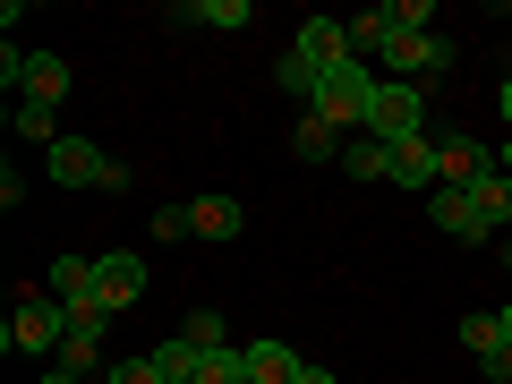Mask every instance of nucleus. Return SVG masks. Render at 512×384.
<instances>
[{
	"instance_id": "nucleus-18",
	"label": "nucleus",
	"mask_w": 512,
	"mask_h": 384,
	"mask_svg": "<svg viewBox=\"0 0 512 384\" xmlns=\"http://www.w3.org/2000/svg\"><path fill=\"white\" fill-rule=\"evenodd\" d=\"M248 384H299L291 342H248Z\"/></svg>"
},
{
	"instance_id": "nucleus-19",
	"label": "nucleus",
	"mask_w": 512,
	"mask_h": 384,
	"mask_svg": "<svg viewBox=\"0 0 512 384\" xmlns=\"http://www.w3.org/2000/svg\"><path fill=\"white\" fill-rule=\"evenodd\" d=\"M342 171H350V180H393V146H384V137H350Z\"/></svg>"
},
{
	"instance_id": "nucleus-17",
	"label": "nucleus",
	"mask_w": 512,
	"mask_h": 384,
	"mask_svg": "<svg viewBox=\"0 0 512 384\" xmlns=\"http://www.w3.org/2000/svg\"><path fill=\"white\" fill-rule=\"evenodd\" d=\"M146 359H154V367H163V384H197V367H205V350H197V342H188V333H171V342H154V350H146Z\"/></svg>"
},
{
	"instance_id": "nucleus-9",
	"label": "nucleus",
	"mask_w": 512,
	"mask_h": 384,
	"mask_svg": "<svg viewBox=\"0 0 512 384\" xmlns=\"http://www.w3.org/2000/svg\"><path fill=\"white\" fill-rule=\"evenodd\" d=\"M461 350H470V359L487 367L495 384H512V342H504V316H487V308H478V316H461Z\"/></svg>"
},
{
	"instance_id": "nucleus-5",
	"label": "nucleus",
	"mask_w": 512,
	"mask_h": 384,
	"mask_svg": "<svg viewBox=\"0 0 512 384\" xmlns=\"http://www.w3.org/2000/svg\"><path fill=\"white\" fill-rule=\"evenodd\" d=\"M52 180H60V188H103V197H120V188H128V163H111V154L86 146V137H60V146H52Z\"/></svg>"
},
{
	"instance_id": "nucleus-22",
	"label": "nucleus",
	"mask_w": 512,
	"mask_h": 384,
	"mask_svg": "<svg viewBox=\"0 0 512 384\" xmlns=\"http://www.w3.org/2000/svg\"><path fill=\"white\" fill-rule=\"evenodd\" d=\"M197 384H248V350H205Z\"/></svg>"
},
{
	"instance_id": "nucleus-1",
	"label": "nucleus",
	"mask_w": 512,
	"mask_h": 384,
	"mask_svg": "<svg viewBox=\"0 0 512 384\" xmlns=\"http://www.w3.org/2000/svg\"><path fill=\"white\" fill-rule=\"evenodd\" d=\"M342 60H359V52H350V26H342V18H308V26L291 35V52H282L274 77H282V94H299V103H308L316 77L342 69Z\"/></svg>"
},
{
	"instance_id": "nucleus-25",
	"label": "nucleus",
	"mask_w": 512,
	"mask_h": 384,
	"mask_svg": "<svg viewBox=\"0 0 512 384\" xmlns=\"http://www.w3.org/2000/svg\"><path fill=\"white\" fill-rule=\"evenodd\" d=\"M103 384H163V367H154V359H120Z\"/></svg>"
},
{
	"instance_id": "nucleus-28",
	"label": "nucleus",
	"mask_w": 512,
	"mask_h": 384,
	"mask_svg": "<svg viewBox=\"0 0 512 384\" xmlns=\"http://www.w3.org/2000/svg\"><path fill=\"white\" fill-rule=\"evenodd\" d=\"M495 256H504V265H512V231H504V239H495Z\"/></svg>"
},
{
	"instance_id": "nucleus-27",
	"label": "nucleus",
	"mask_w": 512,
	"mask_h": 384,
	"mask_svg": "<svg viewBox=\"0 0 512 384\" xmlns=\"http://www.w3.org/2000/svg\"><path fill=\"white\" fill-rule=\"evenodd\" d=\"M299 384H333V376H325V367H299Z\"/></svg>"
},
{
	"instance_id": "nucleus-30",
	"label": "nucleus",
	"mask_w": 512,
	"mask_h": 384,
	"mask_svg": "<svg viewBox=\"0 0 512 384\" xmlns=\"http://www.w3.org/2000/svg\"><path fill=\"white\" fill-rule=\"evenodd\" d=\"M504 128H512V77H504Z\"/></svg>"
},
{
	"instance_id": "nucleus-24",
	"label": "nucleus",
	"mask_w": 512,
	"mask_h": 384,
	"mask_svg": "<svg viewBox=\"0 0 512 384\" xmlns=\"http://www.w3.org/2000/svg\"><path fill=\"white\" fill-rule=\"evenodd\" d=\"M154 239H197V214L188 205H154Z\"/></svg>"
},
{
	"instance_id": "nucleus-10",
	"label": "nucleus",
	"mask_w": 512,
	"mask_h": 384,
	"mask_svg": "<svg viewBox=\"0 0 512 384\" xmlns=\"http://www.w3.org/2000/svg\"><path fill=\"white\" fill-rule=\"evenodd\" d=\"M427 222H436V231H453V239H495L487 222H478V205H470V188H436V197H427Z\"/></svg>"
},
{
	"instance_id": "nucleus-14",
	"label": "nucleus",
	"mask_w": 512,
	"mask_h": 384,
	"mask_svg": "<svg viewBox=\"0 0 512 384\" xmlns=\"http://www.w3.org/2000/svg\"><path fill=\"white\" fill-rule=\"evenodd\" d=\"M393 188H427V197H436V146H427V137H402V146H393Z\"/></svg>"
},
{
	"instance_id": "nucleus-16",
	"label": "nucleus",
	"mask_w": 512,
	"mask_h": 384,
	"mask_svg": "<svg viewBox=\"0 0 512 384\" xmlns=\"http://www.w3.org/2000/svg\"><path fill=\"white\" fill-rule=\"evenodd\" d=\"M43 282H52L60 308H77V299H94V256H52V274H43Z\"/></svg>"
},
{
	"instance_id": "nucleus-26",
	"label": "nucleus",
	"mask_w": 512,
	"mask_h": 384,
	"mask_svg": "<svg viewBox=\"0 0 512 384\" xmlns=\"http://www.w3.org/2000/svg\"><path fill=\"white\" fill-rule=\"evenodd\" d=\"M35 384H86V376H69V367H43V376Z\"/></svg>"
},
{
	"instance_id": "nucleus-13",
	"label": "nucleus",
	"mask_w": 512,
	"mask_h": 384,
	"mask_svg": "<svg viewBox=\"0 0 512 384\" xmlns=\"http://www.w3.org/2000/svg\"><path fill=\"white\" fill-rule=\"evenodd\" d=\"M291 154H308V163H342V128L316 120V111H299V120H291Z\"/></svg>"
},
{
	"instance_id": "nucleus-12",
	"label": "nucleus",
	"mask_w": 512,
	"mask_h": 384,
	"mask_svg": "<svg viewBox=\"0 0 512 384\" xmlns=\"http://www.w3.org/2000/svg\"><path fill=\"white\" fill-rule=\"evenodd\" d=\"M18 94H26V103H52V111H60V94H69V60H60V52H26Z\"/></svg>"
},
{
	"instance_id": "nucleus-4",
	"label": "nucleus",
	"mask_w": 512,
	"mask_h": 384,
	"mask_svg": "<svg viewBox=\"0 0 512 384\" xmlns=\"http://www.w3.org/2000/svg\"><path fill=\"white\" fill-rule=\"evenodd\" d=\"M367 137H384V146L427 137V94L410 86V77H384V86H376V111H367Z\"/></svg>"
},
{
	"instance_id": "nucleus-7",
	"label": "nucleus",
	"mask_w": 512,
	"mask_h": 384,
	"mask_svg": "<svg viewBox=\"0 0 512 384\" xmlns=\"http://www.w3.org/2000/svg\"><path fill=\"white\" fill-rule=\"evenodd\" d=\"M384 69H393V77H410V86H419V77L453 69V43H444V35H402V26H393V43H384Z\"/></svg>"
},
{
	"instance_id": "nucleus-3",
	"label": "nucleus",
	"mask_w": 512,
	"mask_h": 384,
	"mask_svg": "<svg viewBox=\"0 0 512 384\" xmlns=\"http://www.w3.org/2000/svg\"><path fill=\"white\" fill-rule=\"evenodd\" d=\"M0 342L18 350V359H60V342H69V308H60V299H18V316L0 325Z\"/></svg>"
},
{
	"instance_id": "nucleus-20",
	"label": "nucleus",
	"mask_w": 512,
	"mask_h": 384,
	"mask_svg": "<svg viewBox=\"0 0 512 384\" xmlns=\"http://www.w3.org/2000/svg\"><path fill=\"white\" fill-rule=\"evenodd\" d=\"M188 18H197V26H222V35H239V26L256 18V0H188Z\"/></svg>"
},
{
	"instance_id": "nucleus-15",
	"label": "nucleus",
	"mask_w": 512,
	"mask_h": 384,
	"mask_svg": "<svg viewBox=\"0 0 512 384\" xmlns=\"http://www.w3.org/2000/svg\"><path fill=\"white\" fill-rule=\"evenodd\" d=\"M188 214H197V239H239L248 231V205L239 197H197Z\"/></svg>"
},
{
	"instance_id": "nucleus-21",
	"label": "nucleus",
	"mask_w": 512,
	"mask_h": 384,
	"mask_svg": "<svg viewBox=\"0 0 512 384\" xmlns=\"http://www.w3.org/2000/svg\"><path fill=\"white\" fill-rule=\"evenodd\" d=\"M18 137L52 154V146H60V128H52V103H18Z\"/></svg>"
},
{
	"instance_id": "nucleus-8",
	"label": "nucleus",
	"mask_w": 512,
	"mask_h": 384,
	"mask_svg": "<svg viewBox=\"0 0 512 384\" xmlns=\"http://www.w3.org/2000/svg\"><path fill=\"white\" fill-rule=\"evenodd\" d=\"M103 333H111V316L94 308V299H77V308H69V342H60V359H52V367H69V376H86V367L103 359Z\"/></svg>"
},
{
	"instance_id": "nucleus-23",
	"label": "nucleus",
	"mask_w": 512,
	"mask_h": 384,
	"mask_svg": "<svg viewBox=\"0 0 512 384\" xmlns=\"http://www.w3.org/2000/svg\"><path fill=\"white\" fill-rule=\"evenodd\" d=\"M188 342H197V350H231V342H222V308H188Z\"/></svg>"
},
{
	"instance_id": "nucleus-11",
	"label": "nucleus",
	"mask_w": 512,
	"mask_h": 384,
	"mask_svg": "<svg viewBox=\"0 0 512 384\" xmlns=\"http://www.w3.org/2000/svg\"><path fill=\"white\" fill-rule=\"evenodd\" d=\"M478 171H495V154L478 146V137H444L436 146V188H470Z\"/></svg>"
},
{
	"instance_id": "nucleus-2",
	"label": "nucleus",
	"mask_w": 512,
	"mask_h": 384,
	"mask_svg": "<svg viewBox=\"0 0 512 384\" xmlns=\"http://www.w3.org/2000/svg\"><path fill=\"white\" fill-rule=\"evenodd\" d=\"M376 86H384V77H367V60H342V69H325V77H316L308 111H316V120H333V128H359V137H367Z\"/></svg>"
},
{
	"instance_id": "nucleus-6",
	"label": "nucleus",
	"mask_w": 512,
	"mask_h": 384,
	"mask_svg": "<svg viewBox=\"0 0 512 384\" xmlns=\"http://www.w3.org/2000/svg\"><path fill=\"white\" fill-rule=\"evenodd\" d=\"M137 299H146V256H137V248L94 256V308H103V316H128Z\"/></svg>"
},
{
	"instance_id": "nucleus-29",
	"label": "nucleus",
	"mask_w": 512,
	"mask_h": 384,
	"mask_svg": "<svg viewBox=\"0 0 512 384\" xmlns=\"http://www.w3.org/2000/svg\"><path fill=\"white\" fill-rule=\"evenodd\" d=\"M495 316H504V342H512V299H504V308H495Z\"/></svg>"
}]
</instances>
